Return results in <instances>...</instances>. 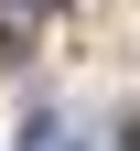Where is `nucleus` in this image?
<instances>
[{
  "label": "nucleus",
  "mask_w": 140,
  "mask_h": 151,
  "mask_svg": "<svg viewBox=\"0 0 140 151\" xmlns=\"http://www.w3.org/2000/svg\"><path fill=\"white\" fill-rule=\"evenodd\" d=\"M11 11H43V0H11Z\"/></svg>",
  "instance_id": "f257e3e1"
}]
</instances>
